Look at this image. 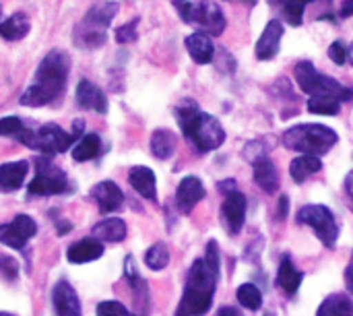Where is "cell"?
Masks as SVG:
<instances>
[{"mask_svg":"<svg viewBox=\"0 0 353 316\" xmlns=\"http://www.w3.org/2000/svg\"><path fill=\"white\" fill-rule=\"evenodd\" d=\"M19 141H21L25 147L37 149V151H41V153H46V155L66 153L70 147H74V145L79 143L72 135L64 132V128H60V126L54 124V122H48V124L39 126L37 130L27 128V130L19 137Z\"/></svg>","mask_w":353,"mask_h":316,"instance_id":"cell-8","label":"cell"},{"mask_svg":"<svg viewBox=\"0 0 353 316\" xmlns=\"http://www.w3.org/2000/svg\"><path fill=\"white\" fill-rule=\"evenodd\" d=\"M0 242L14 250H23L27 240L19 234V230L12 224H4V226H0Z\"/></svg>","mask_w":353,"mask_h":316,"instance_id":"cell-33","label":"cell"},{"mask_svg":"<svg viewBox=\"0 0 353 316\" xmlns=\"http://www.w3.org/2000/svg\"><path fill=\"white\" fill-rule=\"evenodd\" d=\"M302 279H304V273H300V271L294 267L292 259L285 257V259L281 261L279 273H277V284H279V288H281L288 296H294V294L300 290Z\"/></svg>","mask_w":353,"mask_h":316,"instance_id":"cell-24","label":"cell"},{"mask_svg":"<svg viewBox=\"0 0 353 316\" xmlns=\"http://www.w3.org/2000/svg\"><path fill=\"white\" fill-rule=\"evenodd\" d=\"M91 197L95 199L97 207L101 213H112L118 211L124 203V195L120 190V186L112 180H103L99 184H95L91 188Z\"/></svg>","mask_w":353,"mask_h":316,"instance_id":"cell-14","label":"cell"},{"mask_svg":"<svg viewBox=\"0 0 353 316\" xmlns=\"http://www.w3.org/2000/svg\"><path fill=\"white\" fill-rule=\"evenodd\" d=\"M0 10H2V6H0Z\"/></svg>","mask_w":353,"mask_h":316,"instance_id":"cell-49","label":"cell"},{"mask_svg":"<svg viewBox=\"0 0 353 316\" xmlns=\"http://www.w3.org/2000/svg\"><path fill=\"white\" fill-rule=\"evenodd\" d=\"M321 168H323V161H321V157H314V155H300V157H296L294 161H292V166H290V174H292V178H294V182H304L308 176H312V174H316V172H321Z\"/></svg>","mask_w":353,"mask_h":316,"instance_id":"cell-27","label":"cell"},{"mask_svg":"<svg viewBox=\"0 0 353 316\" xmlns=\"http://www.w3.org/2000/svg\"><path fill=\"white\" fill-rule=\"evenodd\" d=\"M101 255H103V244L99 240H95V238H83V240L74 242L68 248L66 259L72 265H85V263L97 261Z\"/></svg>","mask_w":353,"mask_h":316,"instance_id":"cell-19","label":"cell"},{"mask_svg":"<svg viewBox=\"0 0 353 316\" xmlns=\"http://www.w3.org/2000/svg\"><path fill=\"white\" fill-rule=\"evenodd\" d=\"M29 174V161H10L0 166V188L2 190H17L23 186L25 178Z\"/></svg>","mask_w":353,"mask_h":316,"instance_id":"cell-20","label":"cell"},{"mask_svg":"<svg viewBox=\"0 0 353 316\" xmlns=\"http://www.w3.org/2000/svg\"><path fill=\"white\" fill-rule=\"evenodd\" d=\"M25 130L27 128H25L21 118H17V116L0 118V137H14V139H19Z\"/></svg>","mask_w":353,"mask_h":316,"instance_id":"cell-34","label":"cell"},{"mask_svg":"<svg viewBox=\"0 0 353 316\" xmlns=\"http://www.w3.org/2000/svg\"><path fill=\"white\" fill-rule=\"evenodd\" d=\"M0 316H14V315H10V313H0Z\"/></svg>","mask_w":353,"mask_h":316,"instance_id":"cell-48","label":"cell"},{"mask_svg":"<svg viewBox=\"0 0 353 316\" xmlns=\"http://www.w3.org/2000/svg\"><path fill=\"white\" fill-rule=\"evenodd\" d=\"M327 2H331V0H327Z\"/></svg>","mask_w":353,"mask_h":316,"instance_id":"cell-50","label":"cell"},{"mask_svg":"<svg viewBox=\"0 0 353 316\" xmlns=\"http://www.w3.org/2000/svg\"><path fill=\"white\" fill-rule=\"evenodd\" d=\"M174 8L188 25H196L207 35H221L228 27L223 10L213 0H174Z\"/></svg>","mask_w":353,"mask_h":316,"instance_id":"cell-6","label":"cell"},{"mask_svg":"<svg viewBox=\"0 0 353 316\" xmlns=\"http://www.w3.org/2000/svg\"><path fill=\"white\" fill-rule=\"evenodd\" d=\"M347 50H350V58H352V64H353V43L347 48Z\"/></svg>","mask_w":353,"mask_h":316,"instance_id":"cell-47","label":"cell"},{"mask_svg":"<svg viewBox=\"0 0 353 316\" xmlns=\"http://www.w3.org/2000/svg\"><path fill=\"white\" fill-rule=\"evenodd\" d=\"M267 2L269 6L281 10L290 25L300 27L304 23V8L314 0H267Z\"/></svg>","mask_w":353,"mask_h":316,"instance_id":"cell-26","label":"cell"},{"mask_svg":"<svg viewBox=\"0 0 353 316\" xmlns=\"http://www.w3.org/2000/svg\"><path fill=\"white\" fill-rule=\"evenodd\" d=\"M238 302L246 308V310H259L263 306V294L254 284H242L236 292Z\"/></svg>","mask_w":353,"mask_h":316,"instance_id":"cell-32","label":"cell"},{"mask_svg":"<svg viewBox=\"0 0 353 316\" xmlns=\"http://www.w3.org/2000/svg\"><path fill=\"white\" fill-rule=\"evenodd\" d=\"M29 29H31V23H29L27 14L21 10L10 14L8 19L0 21V37L6 41H19L23 37H27Z\"/></svg>","mask_w":353,"mask_h":316,"instance_id":"cell-22","label":"cell"},{"mask_svg":"<svg viewBox=\"0 0 353 316\" xmlns=\"http://www.w3.org/2000/svg\"><path fill=\"white\" fill-rule=\"evenodd\" d=\"M52 300H54V308L58 316H81V300L68 282L60 279L56 284Z\"/></svg>","mask_w":353,"mask_h":316,"instance_id":"cell-16","label":"cell"},{"mask_svg":"<svg viewBox=\"0 0 353 316\" xmlns=\"http://www.w3.org/2000/svg\"><path fill=\"white\" fill-rule=\"evenodd\" d=\"M308 112L321 116H337L341 110V101L335 95H312L308 99Z\"/></svg>","mask_w":353,"mask_h":316,"instance_id":"cell-30","label":"cell"},{"mask_svg":"<svg viewBox=\"0 0 353 316\" xmlns=\"http://www.w3.org/2000/svg\"><path fill=\"white\" fill-rule=\"evenodd\" d=\"M285 29H283V23L279 19H271L265 27V31L261 33L256 46H254V52H256V58L259 60H271L279 54V43H281V37H283Z\"/></svg>","mask_w":353,"mask_h":316,"instance_id":"cell-12","label":"cell"},{"mask_svg":"<svg viewBox=\"0 0 353 316\" xmlns=\"http://www.w3.org/2000/svg\"><path fill=\"white\" fill-rule=\"evenodd\" d=\"M118 10H120L118 0H95L72 31V39L77 48L83 50L101 48L108 41V29L114 17L118 14Z\"/></svg>","mask_w":353,"mask_h":316,"instance_id":"cell-3","label":"cell"},{"mask_svg":"<svg viewBox=\"0 0 353 316\" xmlns=\"http://www.w3.org/2000/svg\"><path fill=\"white\" fill-rule=\"evenodd\" d=\"M174 114H176V120H178L184 137L196 147L199 153H211L223 145L225 130H223L221 122L215 116L205 114L196 106V101L182 99L176 106Z\"/></svg>","mask_w":353,"mask_h":316,"instance_id":"cell-2","label":"cell"},{"mask_svg":"<svg viewBox=\"0 0 353 316\" xmlns=\"http://www.w3.org/2000/svg\"><path fill=\"white\" fill-rule=\"evenodd\" d=\"M298 224L310 226L327 248H333L337 238H339V228H337L335 215L325 205H306V207H302L300 213H298Z\"/></svg>","mask_w":353,"mask_h":316,"instance_id":"cell-10","label":"cell"},{"mask_svg":"<svg viewBox=\"0 0 353 316\" xmlns=\"http://www.w3.org/2000/svg\"><path fill=\"white\" fill-rule=\"evenodd\" d=\"M339 141V135L325 124H298L288 128L283 135V145L302 155L321 157L329 153Z\"/></svg>","mask_w":353,"mask_h":316,"instance_id":"cell-5","label":"cell"},{"mask_svg":"<svg viewBox=\"0 0 353 316\" xmlns=\"http://www.w3.org/2000/svg\"><path fill=\"white\" fill-rule=\"evenodd\" d=\"M215 273H219V250H217V244L211 240L209 246H207V253H205V259H203Z\"/></svg>","mask_w":353,"mask_h":316,"instance_id":"cell-40","label":"cell"},{"mask_svg":"<svg viewBox=\"0 0 353 316\" xmlns=\"http://www.w3.org/2000/svg\"><path fill=\"white\" fill-rule=\"evenodd\" d=\"M176 145H178V139L168 128H157L151 135V153L157 159H170L176 153Z\"/></svg>","mask_w":353,"mask_h":316,"instance_id":"cell-25","label":"cell"},{"mask_svg":"<svg viewBox=\"0 0 353 316\" xmlns=\"http://www.w3.org/2000/svg\"><path fill=\"white\" fill-rule=\"evenodd\" d=\"M244 157H246L250 164H256L259 159L267 157V149L263 147V143H261V141H252V143H248V145H246V149H244Z\"/></svg>","mask_w":353,"mask_h":316,"instance_id":"cell-39","label":"cell"},{"mask_svg":"<svg viewBox=\"0 0 353 316\" xmlns=\"http://www.w3.org/2000/svg\"><path fill=\"white\" fill-rule=\"evenodd\" d=\"M97 316H134L122 302H116V300H105L101 304H97Z\"/></svg>","mask_w":353,"mask_h":316,"instance_id":"cell-36","label":"cell"},{"mask_svg":"<svg viewBox=\"0 0 353 316\" xmlns=\"http://www.w3.org/2000/svg\"><path fill=\"white\" fill-rule=\"evenodd\" d=\"M70 72V56L64 50H52L43 56L35 70V81L21 95V103L27 108H41L54 103L66 91Z\"/></svg>","mask_w":353,"mask_h":316,"instance_id":"cell-1","label":"cell"},{"mask_svg":"<svg viewBox=\"0 0 353 316\" xmlns=\"http://www.w3.org/2000/svg\"><path fill=\"white\" fill-rule=\"evenodd\" d=\"M68 188H70L68 178L56 164H52L48 157L35 161V178L29 184V195L54 197V195H64Z\"/></svg>","mask_w":353,"mask_h":316,"instance_id":"cell-9","label":"cell"},{"mask_svg":"<svg viewBox=\"0 0 353 316\" xmlns=\"http://www.w3.org/2000/svg\"><path fill=\"white\" fill-rule=\"evenodd\" d=\"M184 46L190 54V58L196 64H211L215 58V46L211 35L203 33V31H194L184 39Z\"/></svg>","mask_w":353,"mask_h":316,"instance_id":"cell-17","label":"cell"},{"mask_svg":"<svg viewBox=\"0 0 353 316\" xmlns=\"http://www.w3.org/2000/svg\"><path fill=\"white\" fill-rule=\"evenodd\" d=\"M345 284H347V290L353 294V261L350 263V267L345 269Z\"/></svg>","mask_w":353,"mask_h":316,"instance_id":"cell-44","label":"cell"},{"mask_svg":"<svg viewBox=\"0 0 353 316\" xmlns=\"http://www.w3.org/2000/svg\"><path fill=\"white\" fill-rule=\"evenodd\" d=\"M329 58H331L337 66H343V64L347 62V58H350V50H347V46H345L341 39L333 41V43L329 46Z\"/></svg>","mask_w":353,"mask_h":316,"instance_id":"cell-38","label":"cell"},{"mask_svg":"<svg viewBox=\"0 0 353 316\" xmlns=\"http://www.w3.org/2000/svg\"><path fill=\"white\" fill-rule=\"evenodd\" d=\"M203 199H205V186H203L201 178H196V176L182 178V182L178 184V190H176V205H178V209L182 213H188Z\"/></svg>","mask_w":353,"mask_h":316,"instance_id":"cell-13","label":"cell"},{"mask_svg":"<svg viewBox=\"0 0 353 316\" xmlns=\"http://www.w3.org/2000/svg\"><path fill=\"white\" fill-rule=\"evenodd\" d=\"M219 316H238V310H234V308L225 306V308H221V310H219Z\"/></svg>","mask_w":353,"mask_h":316,"instance_id":"cell-46","label":"cell"},{"mask_svg":"<svg viewBox=\"0 0 353 316\" xmlns=\"http://www.w3.org/2000/svg\"><path fill=\"white\" fill-rule=\"evenodd\" d=\"M137 27H139V19H132V21L120 25V27L116 29V41L122 43V46H124V43H134V41L139 39Z\"/></svg>","mask_w":353,"mask_h":316,"instance_id":"cell-35","label":"cell"},{"mask_svg":"<svg viewBox=\"0 0 353 316\" xmlns=\"http://www.w3.org/2000/svg\"><path fill=\"white\" fill-rule=\"evenodd\" d=\"M217 275L205 261H196L188 273L186 290L176 316H203L209 313L215 296Z\"/></svg>","mask_w":353,"mask_h":316,"instance_id":"cell-4","label":"cell"},{"mask_svg":"<svg viewBox=\"0 0 353 316\" xmlns=\"http://www.w3.org/2000/svg\"><path fill=\"white\" fill-rule=\"evenodd\" d=\"M288 209H290V199H288V197H281V199H279V207H277V219H279V221L285 219Z\"/></svg>","mask_w":353,"mask_h":316,"instance_id":"cell-42","label":"cell"},{"mask_svg":"<svg viewBox=\"0 0 353 316\" xmlns=\"http://www.w3.org/2000/svg\"><path fill=\"white\" fill-rule=\"evenodd\" d=\"M170 263V250L163 242H157L153 244L147 253H145V265L151 269V271H161L165 269Z\"/></svg>","mask_w":353,"mask_h":316,"instance_id":"cell-31","label":"cell"},{"mask_svg":"<svg viewBox=\"0 0 353 316\" xmlns=\"http://www.w3.org/2000/svg\"><path fill=\"white\" fill-rule=\"evenodd\" d=\"M93 238L99 242H122L126 238V224L118 217L103 219L93 228Z\"/></svg>","mask_w":353,"mask_h":316,"instance_id":"cell-23","label":"cell"},{"mask_svg":"<svg viewBox=\"0 0 353 316\" xmlns=\"http://www.w3.org/2000/svg\"><path fill=\"white\" fill-rule=\"evenodd\" d=\"M294 77L304 93L312 95H335L339 101H350L353 99V89L341 85L329 75H323L314 68L310 60H300L294 68Z\"/></svg>","mask_w":353,"mask_h":316,"instance_id":"cell-7","label":"cell"},{"mask_svg":"<svg viewBox=\"0 0 353 316\" xmlns=\"http://www.w3.org/2000/svg\"><path fill=\"white\" fill-rule=\"evenodd\" d=\"M339 17H341V19H350V17H353V0H343V2H341Z\"/></svg>","mask_w":353,"mask_h":316,"instance_id":"cell-43","label":"cell"},{"mask_svg":"<svg viewBox=\"0 0 353 316\" xmlns=\"http://www.w3.org/2000/svg\"><path fill=\"white\" fill-rule=\"evenodd\" d=\"M12 226L19 230V234H21L25 240H29V238H33V236L37 234V224H35L29 215H17V217L12 219Z\"/></svg>","mask_w":353,"mask_h":316,"instance_id":"cell-37","label":"cell"},{"mask_svg":"<svg viewBox=\"0 0 353 316\" xmlns=\"http://www.w3.org/2000/svg\"><path fill=\"white\" fill-rule=\"evenodd\" d=\"M217 188H219V192L221 195H232V192H236L238 190V184H236V180L234 178H228V180H223V182H219L217 184Z\"/></svg>","mask_w":353,"mask_h":316,"instance_id":"cell-41","label":"cell"},{"mask_svg":"<svg viewBox=\"0 0 353 316\" xmlns=\"http://www.w3.org/2000/svg\"><path fill=\"white\" fill-rule=\"evenodd\" d=\"M254 166V182L267 192V195H273L279 190V172L275 168V164L271 161V157H263L259 159Z\"/></svg>","mask_w":353,"mask_h":316,"instance_id":"cell-21","label":"cell"},{"mask_svg":"<svg viewBox=\"0 0 353 316\" xmlns=\"http://www.w3.org/2000/svg\"><path fill=\"white\" fill-rule=\"evenodd\" d=\"M316 316H353V302L345 294H331L319 308Z\"/></svg>","mask_w":353,"mask_h":316,"instance_id":"cell-28","label":"cell"},{"mask_svg":"<svg viewBox=\"0 0 353 316\" xmlns=\"http://www.w3.org/2000/svg\"><path fill=\"white\" fill-rule=\"evenodd\" d=\"M99 151H101V139H99V135L91 132V135H85V137L72 147V159H74V161H87V159L97 157Z\"/></svg>","mask_w":353,"mask_h":316,"instance_id":"cell-29","label":"cell"},{"mask_svg":"<svg viewBox=\"0 0 353 316\" xmlns=\"http://www.w3.org/2000/svg\"><path fill=\"white\" fill-rule=\"evenodd\" d=\"M128 182H130V186L143 199L155 201V197H157V180H155V174H153L151 168H147V166H134V168H130Z\"/></svg>","mask_w":353,"mask_h":316,"instance_id":"cell-18","label":"cell"},{"mask_svg":"<svg viewBox=\"0 0 353 316\" xmlns=\"http://www.w3.org/2000/svg\"><path fill=\"white\" fill-rule=\"evenodd\" d=\"M221 215H223V224H225L228 234H232V236L238 234L244 226V219H246V197L240 190L228 195L223 205H221Z\"/></svg>","mask_w":353,"mask_h":316,"instance_id":"cell-11","label":"cell"},{"mask_svg":"<svg viewBox=\"0 0 353 316\" xmlns=\"http://www.w3.org/2000/svg\"><path fill=\"white\" fill-rule=\"evenodd\" d=\"M345 188H347V192H350V197H352L353 201V170L347 174V178H345Z\"/></svg>","mask_w":353,"mask_h":316,"instance_id":"cell-45","label":"cell"},{"mask_svg":"<svg viewBox=\"0 0 353 316\" xmlns=\"http://www.w3.org/2000/svg\"><path fill=\"white\" fill-rule=\"evenodd\" d=\"M77 103L85 110H93L97 114H105L108 112V97L105 93L91 83L89 79H81L77 85Z\"/></svg>","mask_w":353,"mask_h":316,"instance_id":"cell-15","label":"cell"}]
</instances>
